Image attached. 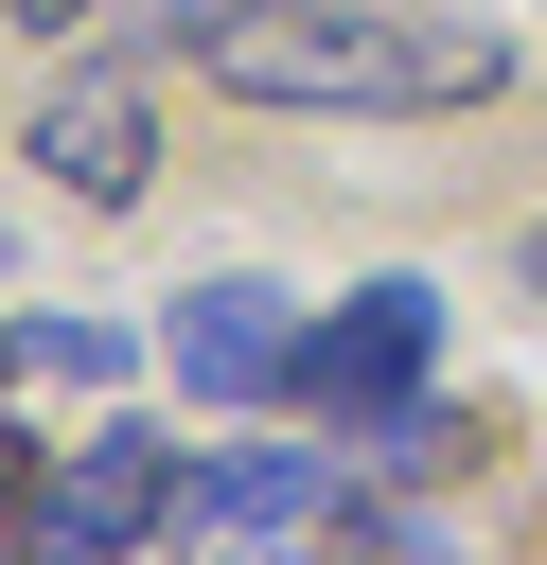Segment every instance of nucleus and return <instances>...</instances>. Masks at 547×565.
Listing matches in <instances>:
<instances>
[{
    "instance_id": "1",
    "label": "nucleus",
    "mask_w": 547,
    "mask_h": 565,
    "mask_svg": "<svg viewBox=\"0 0 547 565\" xmlns=\"http://www.w3.org/2000/svg\"><path fill=\"white\" fill-rule=\"evenodd\" d=\"M212 88L247 106H353V124H406V106H494L512 53L494 18H388V0H247L212 35Z\"/></svg>"
},
{
    "instance_id": "2",
    "label": "nucleus",
    "mask_w": 547,
    "mask_h": 565,
    "mask_svg": "<svg viewBox=\"0 0 547 565\" xmlns=\"http://www.w3.org/2000/svg\"><path fill=\"white\" fill-rule=\"evenodd\" d=\"M318 530L406 547V512H388V494H353V459H335V441H212V459L176 477V530H159V547H318Z\"/></svg>"
},
{
    "instance_id": "3",
    "label": "nucleus",
    "mask_w": 547,
    "mask_h": 565,
    "mask_svg": "<svg viewBox=\"0 0 547 565\" xmlns=\"http://www.w3.org/2000/svg\"><path fill=\"white\" fill-rule=\"evenodd\" d=\"M423 371H441V282H353L335 318H300V388H318L335 424L406 406Z\"/></svg>"
},
{
    "instance_id": "4",
    "label": "nucleus",
    "mask_w": 547,
    "mask_h": 565,
    "mask_svg": "<svg viewBox=\"0 0 547 565\" xmlns=\"http://www.w3.org/2000/svg\"><path fill=\"white\" fill-rule=\"evenodd\" d=\"M159 530H176V441H124V424L71 441L35 477V512H18V547H53V565L71 547H159Z\"/></svg>"
},
{
    "instance_id": "5",
    "label": "nucleus",
    "mask_w": 547,
    "mask_h": 565,
    "mask_svg": "<svg viewBox=\"0 0 547 565\" xmlns=\"http://www.w3.org/2000/svg\"><path fill=\"white\" fill-rule=\"evenodd\" d=\"M159 353H176L194 406H265V388H300V318H282V282H194V300L159 318Z\"/></svg>"
},
{
    "instance_id": "6",
    "label": "nucleus",
    "mask_w": 547,
    "mask_h": 565,
    "mask_svg": "<svg viewBox=\"0 0 547 565\" xmlns=\"http://www.w3.org/2000/svg\"><path fill=\"white\" fill-rule=\"evenodd\" d=\"M53 194H88V212H141V177H159V124H141V88L124 71H71L53 106H35V141H18Z\"/></svg>"
},
{
    "instance_id": "7",
    "label": "nucleus",
    "mask_w": 547,
    "mask_h": 565,
    "mask_svg": "<svg viewBox=\"0 0 547 565\" xmlns=\"http://www.w3.org/2000/svg\"><path fill=\"white\" fill-rule=\"evenodd\" d=\"M18 371H53V388H106V371H124V335H106V318H18Z\"/></svg>"
},
{
    "instance_id": "8",
    "label": "nucleus",
    "mask_w": 547,
    "mask_h": 565,
    "mask_svg": "<svg viewBox=\"0 0 547 565\" xmlns=\"http://www.w3.org/2000/svg\"><path fill=\"white\" fill-rule=\"evenodd\" d=\"M229 18H247V0H159V35H176V53H212Z\"/></svg>"
},
{
    "instance_id": "9",
    "label": "nucleus",
    "mask_w": 547,
    "mask_h": 565,
    "mask_svg": "<svg viewBox=\"0 0 547 565\" xmlns=\"http://www.w3.org/2000/svg\"><path fill=\"white\" fill-rule=\"evenodd\" d=\"M18 18H35V35H71V18H106V0H18Z\"/></svg>"
},
{
    "instance_id": "10",
    "label": "nucleus",
    "mask_w": 547,
    "mask_h": 565,
    "mask_svg": "<svg viewBox=\"0 0 547 565\" xmlns=\"http://www.w3.org/2000/svg\"><path fill=\"white\" fill-rule=\"evenodd\" d=\"M512 282H529V300H547V230H529V247H512Z\"/></svg>"
},
{
    "instance_id": "11",
    "label": "nucleus",
    "mask_w": 547,
    "mask_h": 565,
    "mask_svg": "<svg viewBox=\"0 0 547 565\" xmlns=\"http://www.w3.org/2000/svg\"><path fill=\"white\" fill-rule=\"evenodd\" d=\"M0 371H18V335H0Z\"/></svg>"
}]
</instances>
